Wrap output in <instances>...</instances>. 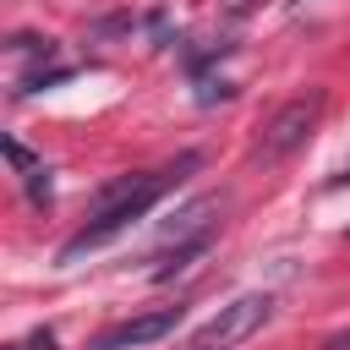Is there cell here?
<instances>
[{"instance_id": "cell-6", "label": "cell", "mask_w": 350, "mask_h": 350, "mask_svg": "<svg viewBox=\"0 0 350 350\" xmlns=\"http://www.w3.org/2000/svg\"><path fill=\"white\" fill-rule=\"evenodd\" d=\"M323 350H350V328H345V334H328V339H323Z\"/></svg>"}, {"instance_id": "cell-5", "label": "cell", "mask_w": 350, "mask_h": 350, "mask_svg": "<svg viewBox=\"0 0 350 350\" xmlns=\"http://www.w3.org/2000/svg\"><path fill=\"white\" fill-rule=\"evenodd\" d=\"M5 153H11V164L22 170V180H27V197H33V202H49V170H44V164H33V153H27L16 137H5Z\"/></svg>"}, {"instance_id": "cell-3", "label": "cell", "mask_w": 350, "mask_h": 350, "mask_svg": "<svg viewBox=\"0 0 350 350\" xmlns=\"http://www.w3.org/2000/svg\"><path fill=\"white\" fill-rule=\"evenodd\" d=\"M273 317V295L268 290H246V295H235L230 306H219L197 334H191V345H213V350H230V345H241V339H252L262 323Z\"/></svg>"}, {"instance_id": "cell-2", "label": "cell", "mask_w": 350, "mask_h": 350, "mask_svg": "<svg viewBox=\"0 0 350 350\" xmlns=\"http://www.w3.org/2000/svg\"><path fill=\"white\" fill-rule=\"evenodd\" d=\"M317 120H323V93H295V98L279 104L273 120L262 126V137H257V159H262V164L290 159L295 148H306V137L317 131Z\"/></svg>"}, {"instance_id": "cell-4", "label": "cell", "mask_w": 350, "mask_h": 350, "mask_svg": "<svg viewBox=\"0 0 350 350\" xmlns=\"http://www.w3.org/2000/svg\"><path fill=\"white\" fill-rule=\"evenodd\" d=\"M180 306H153V312H137V317H120L109 328H98L88 339V350H142V345H159L164 334L180 328Z\"/></svg>"}, {"instance_id": "cell-7", "label": "cell", "mask_w": 350, "mask_h": 350, "mask_svg": "<svg viewBox=\"0 0 350 350\" xmlns=\"http://www.w3.org/2000/svg\"><path fill=\"white\" fill-rule=\"evenodd\" d=\"M191 350H213V345H191Z\"/></svg>"}, {"instance_id": "cell-1", "label": "cell", "mask_w": 350, "mask_h": 350, "mask_svg": "<svg viewBox=\"0 0 350 350\" xmlns=\"http://www.w3.org/2000/svg\"><path fill=\"white\" fill-rule=\"evenodd\" d=\"M191 170H197V153H180L175 164H159V170H137V175L109 180V186L98 191V202H93V219L60 246V262H77L82 252H98V246H109L115 235H126V230H131L159 197H170Z\"/></svg>"}]
</instances>
